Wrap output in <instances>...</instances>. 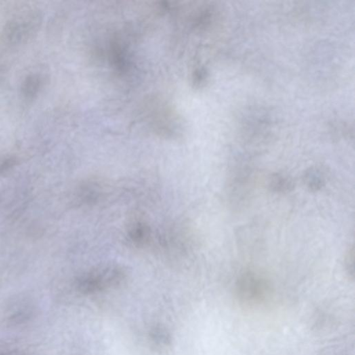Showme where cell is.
I'll use <instances>...</instances> for the list:
<instances>
[{
    "mask_svg": "<svg viewBox=\"0 0 355 355\" xmlns=\"http://www.w3.org/2000/svg\"><path fill=\"white\" fill-rule=\"evenodd\" d=\"M255 172L246 159H239L231 167L227 181L226 193L229 202L240 208L249 201L253 192Z\"/></svg>",
    "mask_w": 355,
    "mask_h": 355,
    "instance_id": "6da1fadb",
    "label": "cell"
},
{
    "mask_svg": "<svg viewBox=\"0 0 355 355\" xmlns=\"http://www.w3.org/2000/svg\"><path fill=\"white\" fill-rule=\"evenodd\" d=\"M236 294L246 303L257 304L270 295L272 287L268 280L251 272L242 274L236 282Z\"/></svg>",
    "mask_w": 355,
    "mask_h": 355,
    "instance_id": "7a4b0ae2",
    "label": "cell"
},
{
    "mask_svg": "<svg viewBox=\"0 0 355 355\" xmlns=\"http://www.w3.org/2000/svg\"><path fill=\"white\" fill-rule=\"evenodd\" d=\"M125 277V271L118 266H106L95 269L78 280L80 289L84 291L102 289L120 283Z\"/></svg>",
    "mask_w": 355,
    "mask_h": 355,
    "instance_id": "3957f363",
    "label": "cell"
},
{
    "mask_svg": "<svg viewBox=\"0 0 355 355\" xmlns=\"http://www.w3.org/2000/svg\"><path fill=\"white\" fill-rule=\"evenodd\" d=\"M269 190L276 194H284L291 192L295 188V183L289 175L276 172L269 175L268 181Z\"/></svg>",
    "mask_w": 355,
    "mask_h": 355,
    "instance_id": "277c9868",
    "label": "cell"
},
{
    "mask_svg": "<svg viewBox=\"0 0 355 355\" xmlns=\"http://www.w3.org/2000/svg\"><path fill=\"white\" fill-rule=\"evenodd\" d=\"M303 183L311 192H318L326 186L325 174L320 169L312 167L305 171Z\"/></svg>",
    "mask_w": 355,
    "mask_h": 355,
    "instance_id": "5b68a950",
    "label": "cell"
},
{
    "mask_svg": "<svg viewBox=\"0 0 355 355\" xmlns=\"http://www.w3.org/2000/svg\"><path fill=\"white\" fill-rule=\"evenodd\" d=\"M129 236L131 242L135 245H146L150 242L151 238L150 227L141 221L133 222L130 226Z\"/></svg>",
    "mask_w": 355,
    "mask_h": 355,
    "instance_id": "8992f818",
    "label": "cell"
},
{
    "mask_svg": "<svg viewBox=\"0 0 355 355\" xmlns=\"http://www.w3.org/2000/svg\"><path fill=\"white\" fill-rule=\"evenodd\" d=\"M354 246H350L346 252L345 256L344 264L345 272L348 276L354 278Z\"/></svg>",
    "mask_w": 355,
    "mask_h": 355,
    "instance_id": "52a82bcc",
    "label": "cell"
},
{
    "mask_svg": "<svg viewBox=\"0 0 355 355\" xmlns=\"http://www.w3.org/2000/svg\"><path fill=\"white\" fill-rule=\"evenodd\" d=\"M39 80L35 76L28 78L25 84H24V94L27 96L33 97L36 94L39 88Z\"/></svg>",
    "mask_w": 355,
    "mask_h": 355,
    "instance_id": "ba28073f",
    "label": "cell"
},
{
    "mask_svg": "<svg viewBox=\"0 0 355 355\" xmlns=\"http://www.w3.org/2000/svg\"><path fill=\"white\" fill-rule=\"evenodd\" d=\"M15 165V160L13 159H9L5 160L0 165V174H3V173H7V171L10 170L12 169L13 166Z\"/></svg>",
    "mask_w": 355,
    "mask_h": 355,
    "instance_id": "9c48e42d",
    "label": "cell"
}]
</instances>
